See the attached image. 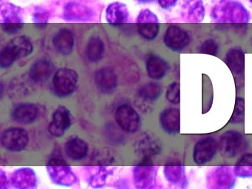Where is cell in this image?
<instances>
[{
    "mask_svg": "<svg viewBox=\"0 0 252 189\" xmlns=\"http://www.w3.org/2000/svg\"><path fill=\"white\" fill-rule=\"evenodd\" d=\"M214 23L243 25L252 19L249 10L238 0H219L211 9Z\"/></svg>",
    "mask_w": 252,
    "mask_h": 189,
    "instance_id": "obj_1",
    "label": "cell"
},
{
    "mask_svg": "<svg viewBox=\"0 0 252 189\" xmlns=\"http://www.w3.org/2000/svg\"><path fill=\"white\" fill-rule=\"evenodd\" d=\"M249 147L246 136L237 131L230 129L221 134L218 141V150L221 156L233 158L244 153Z\"/></svg>",
    "mask_w": 252,
    "mask_h": 189,
    "instance_id": "obj_2",
    "label": "cell"
},
{
    "mask_svg": "<svg viewBox=\"0 0 252 189\" xmlns=\"http://www.w3.org/2000/svg\"><path fill=\"white\" fill-rule=\"evenodd\" d=\"M46 170L51 181L57 186L71 187L79 181L71 167L63 159H51L47 165Z\"/></svg>",
    "mask_w": 252,
    "mask_h": 189,
    "instance_id": "obj_3",
    "label": "cell"
},
{
    "mask_svg": "<svg viewBox=\"0 0 252 189\" xmlns=\"http://www.w3.org/2000/svg\"><path fill=\"white\" fill-rule=\"evenodd\" d=\"M79 75L75 69L63 67L57 71L53 78L54 93L59 97H67L74 93L77 87Z\"/></svg>",
    "mask_w": 252,
    "mask_h": 189,
    "instance_id": "obj_4",
    "label": "cell"
},
{
    "mask_svg": "<svg viewBox=\"0 0 252 189\" xmlns=\"http://www.w3.org/2000/svg\"><path fill=\"white\" fill-rule=\"evenodd\" d=\"M237 176L229 165H219L212 168L206 176L207 189H234Z\"/></svg>",
    "mask_w": 252,
    "mask_h": 189,
    "instance_id": "obj_5",
    "label": "cell"
},
{
    "mask_svg": "<svg viewBox=\"0 0 252 189\" xmlns=\"http://www.w3.org/2000/svg\"><path fill=\"white\" fill-rule=\"evenodd\" d=\"M23 9L12 3H4L1 5V28L4 32L15 34L24 25Z\"/></svg>",
    "mask_w": 252,
    "mask_h": 189,
    "instance_id": "obj_6",
    "label": "cell"
},
{
    "mask_svg": "<svg viewBox=\"0 0 252 189\" xmlns=\"http://www.w3.org/2000/svg\"><path fill=\"white\" fill-rule=\"evenodd\" d=\"M218 142L212 136H206L199 139L192 151L194 163L203 165L213 160L218 152Z\"/></svg>",
    "mask_w": 252,
    "mask_h": 189,
    "instance_id": "obj_7",
    "label": "cell"
},
{
    "mask_svg": "<svg viewBox=\"0 0 252 189\" xmlns=\"http://www.w3.org/2000/svg\"><path fill=\"white\" fill-rule=\"evenodd\" d=\"M163 44L169 50L181 53L191 44V38L189 32L181 27L171 25L163 35Z\"/></svg>",
    "mask_w": 252,
    "mask_h": 189,
    "instance_id": "obj_8",
    "label": "cell"
},
{
    "mask_svg": "<svg viewBox=\"0 0 252 189\" xmlns=\"http://www.w3.org/2000/svg\"><path fill=\"white\" fill-rule=\"evenodd\" d=\"M138 33L147 41L157 38L160 31V24L157 15L150 9L141 10L136 19Z\"/></svg>",
    "mask_w": 252,
    "mask_h": 189,
    "instance_id": "obj_9",
    "label": "cell"
},
{
    "mask_svg": "<svg viewBox=\"0 0 252 189\" xmlns=\"http://www.w3.org/2000/svg\"><path fill=\"white\" fill-rule=\"evenodd\" d=\"M29 143V133L25 128L20 127L7 128L1 136L2 147L10 152H21L27 147Z\"/></svg>",
    "mask_w": 252,
    "mask_h": 189,
    "instance_id": "obj_10",
    "label": "cell"
},
{
    "mask_svg": "<svg viewBox=\"0 0 252 189\" xmlns=\"http://www.w3.org/2000/svg\"><path fill=\"white\" fill-rule=\"evenodd\" d=\"M115 118L122 130L129 133H135L141 127V118L138 112L128 104H122L117 108Z\"/></svg>",
    "mask_w": 252,
    "mask_h": 189,
    "instance_id": "obj_11",
    "label": "cell"
},
{
    "mask_svg": "<svg viewBox=\"0 0 252 189\" xmlns=\"http://www.w3.org/2000/svg\"><path fill=\"white\" fill-rule=\"evenodd\" d=\"M158 168L156 165L143 163L132 169L134 186L137 189H151L156 183Z\"/></svg>",
    "mask_w": 252,
    "mask_h": 189,
    "instance_id": "obj_12",
    "label": "cell"
},
{
    "mask_svg": "<svg viewBox=\"0 0 252 189\" xmlns=\"http://www.w3.org/2000/svg\"><path fill=\"white\" fill-rule=\"evenodd\" d=\"M72 126V115L70 110L64 106H60L53 113L48 131L51 135L61 137Z\"/></svg>",
    "mask_w": 252,
    "mask_h": 189,
    "instance_id": "obj_13",
    "label": "cell"
},
{
    "mask_svg": "<svg viewBox=\"0 0 252 189\" xmlns=\"http://www.w3.org/2000/svg\"><path fill=\"white\" fill-rule=\"evenodd\" d=\"M181 16L187 23H201L206 16L203 0H184L181 6Z\"/></svg>",
    "mask_w": 252,
    "mask_h": 189,
    "instance_id": "obj_14",
    "label": "cell"
},
{
    "mask_svg": "<svg viewBox=\"0 0 252 189\" xmlns=\"http://www.w3.org/2000/svg\"><path fill=\"white\" fill-rule=\"evenodd\" d=\"M63 16L68 22H87L94 18V11L88 5L72 1L64 6Z\"/></svg>",
    "mask_w": 252,
    "mask_h": 189,
    "instance_id": "obj_15",
    "label": "cell"
},
{
    "mask_svg": "<svg viewBox=\"0 0 252 189\" xmlns=\"http://www.w3.org/2000/svg\"><path fill=\"white\" fill-rule=\"evenodd\" d=\"M11 186L15 189H36L38 179L32 168L25 167L14 171L11 174Z\"/></svg>",
    "mask_w": 252,
    "mask_h": 189,
    "instance_id": "obj_16",
    "label": "cell"
},
{
    "mask_svg": "<svg viewBox=\"0 0 252 189\" xmlns=\"http://www.w3.org/2000/svg\"><path fill=\"white\" fill-rule=\"evenodd\" d=\"M159 123L163 131L169 135H176L181 129V112L175 107L166 108L160 112Z\"/></svg>",
    "mask_w": 252,
    "mask_h": 189,
    "instance_id": "obj_17",
    "label": "cell"
},
{
    "mask_svg": "<svg viewBox=\"0 0 252 189\" xmlns=\"http://www.w3.org/2000/svg\"><path fill=\"white\" fill-rule=\"evenodd\" d=\"M39 115V109L34 103H23L13 108L11 112V119L18 124H32L36 121Z\"/></svg>",
    "mask_w": 252,
    "mask_h": 189,
    "instance_id": "obj_18",
    "label": "cell"
},
{
    "mask_svg": "<svg viewBox=\"0 0 252 189\" xmlns=\"http://www.w3.org/2000/svg\"><path fill=\"white\" fill-rule=\"evenodd\" d=\"M225 62L234 78L243 79L245 72V53L240 47L229 49L225 55Z\"/></svg>",
    "mask_w": 252,
    "mask_h": 189,
    "instance_id": "obj_19",
    "label": "cell"
},
{
    "mask_svg": "<svg viewBox=\"0 0 252 189\" xmlns=\"http://www.w3.org/2000/svg\"><path fill=\"white\" fill-rule=\"evenodd\" d=\"M88 169L87 181L88 185L94 189H100L104 188L107 184L108 177L113 175L114 168L104 165H97L86 168Z\"/></svg>",
    "mask_w": 252,
    "mask_h": 189,
    "instance_id": "obj_20",
    "label": "cell"
},
{
    "mask_svg": "<svg viewBox=\"0 0 252 189\" xmlns=\"http://www.w3.org/2000/svg\"><path fill=\"white\" fill-rule=\"evenodd\" d=\"M54 66L48 59H41L35 62L29 70V78L36 84L46 82L54 73Z\"/></svg>",
    "mask_w": 252,
    "mask_h": 189,
    "instance_id": "obj_21",
    "label": "cell"
},
{
    "mask_svg": "<svg viewBox=\"0 0 252 189\" xmlns=\"http://www.w3.org/2000/svg\"><path fill=\"white\" fill-rule=\"evenodd\" d=\"M64 152L69 159L81 161L85 159L89 152V146L83 139L74 136L70 137L64 144Z\"/></svg>",
    "mask_w": 252,
    "mask_h": 189,
    "instance_id": "obj_22",
    "label": "cell"
},
{
    "mask_svg": "<svg viewBox=\"0 0 252 189\" xmlns=\"http://www.w3.org/2000/svg\"><path fill=\"white\" fill-rule=\"evenodd\" d=\"M97 88L103 93H110L117 87V76L110 68H101L95 73Z\"/></svg>",
    "mask_w": 252,
    "mask_h": 189,
    "instance_id": "obj_23",
    "label": "cell"
},
{
    "mask_svg": "<svg viewBox=\"0 0 252 189\" xmlns=\"http://www.w3.org/2000/svg\"><path fill=\"white\" fill-rule=\"evenodd\" d=\"M163 175L168 183L187 189L189 180L186 174V167L182 165H166L163 167Z\"/></svg>",
    "mask_w": 252,
    "mask_h": 189,
    "instance_id": "obj_24",
    "label": "cell"
},
{
    "mask_svg": "<svg viewBox=\"0 0 252 189\" xmlns=\"http://www.w3.org/2000/svg\"><path fill=\"white\" fill-rule=\"evenodd\" d=\"M169 65L163 58L156 55L150 56L146 62L147 75L153 80H161L169 72Z\"/></svg>",
    "mask_w": 252,
    "mask_h": 189,
    "instance_id": "obj_25",
    "label": "cell"
},
{
    "mask_svg": "<svg viewBox=\"0 0 252 189\" xmlns=\"http://www.w3.org/2000/svg\"><path fill=\"white\" fill-rule=\"evenodd\" d=\"M129 13L126 4L119 1L110 3L106 9V20L112 25L126 23Z\"/></svg>",
    "mask_w": 252,
    "mask_h": 189,
    "instance_id": "obj_26",
    "label": "cell"
},
{
    "mask_svg": "<svg viewBox=\"0 0 252 189\" xmlns=\"http://www.w3.org/2000/svg\"><path fill=\"white\" fill-rule=\"evenodd\" d=\"M53 43L59 53L64 56L70 55L74 46L73 32L67 28L60 30L54 35Z\"/></svg>",
    "mask_w": 252,
    "mask_h": 189,
    "instance_id": "obj_27",
    "label": "cell"
},
{
    "mask_svg": "<svg viewBox=\"0 0 252 189\" xmlns=\"http://www.w3.org/2000/svg\"><path fill=\"white\" fill-rule=\"evenodd\" d=\"M136 150L144 159H149L151 157L158 155L161 151V146L158 140L153 136L145 134L141 136L137 142Z\"/></svg>",
    "mask_w": 252,
    "mask_h": 189,
    "instance_id": "obj_28",
    "label": "cell"
},
{
    "mask_svg": "<svg viewBox=\"0 0 252 189\" xmlns=\"http://www.w3.org/2000/svg\"><path fill=\"white\" fill-rule=\"evenodd\" d=\"M8 45L17 56V59L28 57L33 53V44L30 38L26 35L12 38L8 42Z\"/></svg>",
    "mask_w": 252,
    "mask_h": 189,
    "instance_id": "obj_29",
    "label": "cell"
},
{
    "mask_svg": "<svg viewBox=\"0 0 252 189\" xmlns=\"http://www.w3.org/2000/svg\"><path fill=\"white\" fill-rule=\"evenodd\" d=\"M233 168L237 177L252 178V153L242 154Z\"/></svg>",
    "mask_w": 252,
    "mask_h": 189,
    "instance_id": "obj_30",
    "label": "cell"
},
{
    "mask_svg": "<svg viewBox=\"0 0 252 189\" xmlns=\"http://www.w3.org/2000/svg\"><path fill=\"white\" fill-rule=\"evenodd\" d=\"M104 44L99 37L94 36L90 38L87 44L85 54L88 60L98 62L102 59L104 54Z\"/></svg>",
    "mask_w": 252,
    "mask_h": 189,
    "instance_id": "obj_31",
    "label": "cell"
},
{
    "mask_svg": "<svg viewBox=\"0 0 252 189\" xmlns=\"http://www.w3.org/2000/svg\"><path fill=\"white\" fill-rule=\"evenodd\" d=\"M163 88L158 83L149 82L143 85L138 90V95L144 101L153 103L161 95Z\"/></svg>",
    "mask_w": 252,
    "mask_h": 189,
    "instance_id": "obj_32",
    "label": "cell"
},
{
    "mask_svg": "<svg viewBox=\"0 0 252 189\" xmlns=\"http://www.w3.org/2000/svg\"><path fill=\"white\" fill-rule=\"evenodd\" d=\"M245 118V100L243 97H239L236 99L235 106L233 111L232 115L229 120L231 124H241L244 122Z\"/></svg>",
    "mask_w": 252,
    "mask_h": 189,
    "instance_id": "obj_33",
    "label": "cell"
},
{
    "mask_svg": "<svg viewBox=\"0 0 252 189\" xmlns=\"http://www.w3.org/2000/svg\"><path fill=\"white\" fill-rule=\"evenodd\" d=\"M181 94L180 84L177 81H174L168 86L166 93V100L172 104H179L180 101H181V94Z\"/></svg>",
    "mask_w": 252,
    "mask_h": 189,
    "instance_id": "obj_34",
    "label": "cell"
},
{
    "mask_svg": "<svg viewBox=\"0 0 252 189\" xmlns=\"http://www.w3.org/2000/svg\"><path fill=\"white\" fill-rule=\"evenodd\" d=\"M17 59V56L7 44L0 53V66L2 68L10 67Z\"/></svg>",
    "mask_w": 252,
    "mask_h": 189,
    "instance_id": "obj_35",
    "label": "cell"
},
{
    "mask_svg": "<svg viewBox=\"0 0 252 189\" xmlns=\"http://www.w3.org/2000/svg\"><path fill=\"white\" fill-rule=\"evenodd\" d=\"M219 52V45L215 40L209 38L202 43L199 47L198 53L200 54L211 55L217 56Z\"/></svg>",
    "mask_w": 252,
    "mask_h": 189,
    "instance_id": "obj_36",
    "label": "cell"
},
{
    "mask_svg": "<svg viewBox=\"0 0 252 189\" xmlns=\"http://www.w3.org/2000/svg\"><path fill=\"white\" fill-rule=\"evenodd\" d=\"M49 19L50 13L48 10H45L43 7H35L33 13V23L39 26H45L49 22Z\"/></svg>",
    "mask_w": 252,
    "mask_h": 189,
    "instance_id": "obj_37",
    "label": "cell"
},
{
    "mask_svg": "<svg viewBox=\"0 0 252 189\" xmlns=\"http://www.w3.org/2000/svg\"><path fill=\"white\" fill-rule=\"evenodd\" d=\"M159 6L163 10H170L176 6L179 0H157Z\"/></svg>",
    "mask_w": 252,
    "mask_h": 189,
    "instance_id": "obj_38",
    "label": "cell"
},
{
    "mask_svg": "<svg viewBox=\"0 0 252 189\" xmlns=\"http://www.w3.org/2000/svg\"><path fill=\"white\" fill-rule=\"evenodd\" d=\"M11 181L8 180L6 174L4 171H0V189H10Z\"/></svg>",
    "mask_w": 252,
    "mask_h": 189,
    "instance_id": "obj_39",
    "label": "cell"
},
{
    "mask_svg": "<svg viewBox=\"0 0 252 189\" xmlns=\"http://www.w3.org/2000/svg\"><path fill=\"white\" fill-rule=\"evenodd\" d=\"M115 189H131V187L129 181L126 179L122 178L116 182Z\"/></svg>",
    "mask_w": 252,
    "mask_h": 189,
    "instance_id": "obj_40",
    "label": "cell"
},
{
    "mask_svg": "<svg viewBox=\"0 0 252 189\" xmlns=\"http://www.w3.org/2000/svg\"><path fill=\"white\" fill-rule=\"evenodd\" d=\"M135 1L140 4H150V3L153 2L155 0H135Z\"/></svg>",
    "mask_w": 252,
    "mask_h": 189,
    "instance_id": "obj_41",
    "label": "cell"
},
{
    "mask_svg": "<svg viewBox=\"0 0 252 189\" xmlns=\"http://www.w3.org/2000/svg\"><path fill=\"white\" fill-rule=\"evenodd\" d=\"M249 1L252 4V0H249Z\"/></svg>",
    "mask_w": 252,
    "mask_h": 189,
    "instance_id": "obj_42",
    "label": "cell"
},
{
    "mask_svg": "<svg viewBox=\"0 0 252 189\" xmlns=\"http://www.w3.org/2000/svg\"><path fill=\"white\" fill-rule=\"evenodd\" d=\"M251 44H252V39H251Z\"/></svg>",
    "mask_w": 252,
    "mask_h": 189,
    "instance_id": "obj_43",
    "label": "cell"
}]
</instances>
